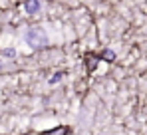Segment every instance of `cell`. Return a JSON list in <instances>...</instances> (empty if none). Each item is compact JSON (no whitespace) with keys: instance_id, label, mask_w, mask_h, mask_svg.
Segmentation results:
<instances>
[{"instance_id":"obj_3","label":"cell","mask_w":147,"mask_h":135,"mask_svg":"<svg viewBox=\"0 0 147 135\" xmlns=\"http://www.w3.org/2000/svg\"><path fill=\"white\" fill-rule=\"evenodd\" d=\"M68 133H70L68 127H58V129H54V131H50V133H44V135H68Z\"/></svg>"},{"instance_id":"obj_2","label":"cell","mask_w":147,"mask_h":135,"mask_svg":"<svg viewBox=\"0 0 147 135\" xmlns=\"http://www.w3.org/2000/svg\"><path fill=\"white\" fill-rule=\"evenodd\" d=\"M24 8H26L28 14H38L40 8H42V4H40V0H26Z\"/></svg>"},{"instance_id":"obj_1","label":"cell","mask_w":147,"mask_h":135,"mask_svg":"<svg viewBox=\"0 0 147 135\" xmlns=\"http://www.w3.org/2000/svg\"><path fill=\"white\" fill-rule=\"evenodd\" d=\"M24 40H26V44L30 48H34V50H40V48L48 46V36L40 28H28L24 32Z\"/></svg>"},{"instance_id":"obj_4","label":"cell","mask_w":147,"mask_h":135,"mask_svg":"<svg viewBox=\"0 0 147 135\" xmlns=\"http://www.w3.org/2000/svg\"><path fill=\"white\" fill-rule=\"evenodd\" d=\"M101 56H105V60H113V58H115V54H111V52H107V50H105Z\"/></svg>"},{"instance_id":"obj_5","label":"cell","mask_w":147,"mask_h":135,"mask_svg":"<svg viewBox=\"0 0 147 135\" xmlns=\"http://www.w3.org/2000/svg\"><path fill=\"white\" fill-rule=\"evenodd\" d=\"M60 78H62V74H56V76H54V78H52V80H50V84H56V82H58V80H60Z\"/></svg>"}]
</instances>
